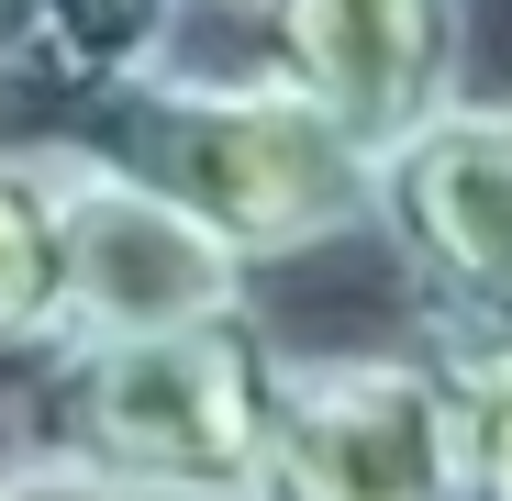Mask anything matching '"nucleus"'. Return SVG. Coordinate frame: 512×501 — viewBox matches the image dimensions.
Wrapping results in <instances>:
<instances>
[{
  "label": "nucleus",
  "mask_w": 512,
  "mask_h": 501,
  "mask_svg": "<svg viewBox=\"0 0 512 501\" xmlns=\"http://www.w3.org/2000/svg\"><path fill=\"white\" fill-rule=\"evenodd\" d=\"M268 379L279 346L245 301L145 334H67L34 357L23 446H56L145 501H223L268 479Z\"/></svg>",
  "instance_id": "nucleus-1"
},
{
  "label": "nucleus",
  "mask_w": 512,
  "mask_h": 501,
  "mask_svg": "<svg viewBox=\"0 0 512 501\" xmlns=\"http://www.w3.org/2000/svg\"><path fill=\"white\" fill-rule=\"evenodd\" d=\"M145 156L167 190H179L245 268L268 257H312V245L357 234L368 223V190H379V156L334 123L301 78L268 56V67H145L123 90Z\"/></svg>",
  "instance_id": "nucleus-2"
},
{
  "label": "nucleus",
  "mask_w": 512,
  "mask_h": 501,
  "mask_svg": "<svg viewBox=\"0 0 512 501\" xmlns=\"http://www.w3.org/2000/svg\"><path fill=\"white\" fill-rule=\"evenodd\" d=\"M368 223L457 379L512 368V101H446L379 156Z\"/></svg>",
  "instance_id": "nucleus-3"
},
{
  "label": "nucleus",
  "mask_w": 512,
  "mask_h": 501,
  "mask_svg": "<svg viewBox=\"0 0 512 501\" xmlns=\"http://www.w3.org/2000/svg\"><path fill=\"white\" fill-rule=\"evenodd\" d=\"M256 490L268 501H468V379L435 346L279 357Z\"/></svg>",
  "instance_id": "nucleus-4"
},
{
  "label": "nucleus",
  "mask_w": 512,
  "mask_h": 501,
  "mask_svg": "<svg viewBox=\"0 0 512 501\" xmlns=\"http://www.w3.org/2000/svg\"><path fill=\"white\" fill-rule=\"evenodd\" d=\"M56 223H67V301L78 334H145L245 301V257L134 156L56 145Z\"/></svg>",
  "instance_id": "nucleus-5"
},
{
  "label": "nucleus",
  "mask_w": 512,
  "mask_h": 501,
  "mask_svg": "<svg viewBox=\"0 0 512 501\" xmlns=\"http://www.w3.org/2000/svg\"><path fill=\"white\" fill-rule=\"evenodd\" d=\"M256 12H268L279 67L368 156H390L412 123L457 101V0H256Z\"/></svg>",
  "instance_id": "nucleus-6"
},
{
  "label": "nucleus",
  "mask_w": 512,
  "mask_h": 501,
  "mask_svg": "<svg viewBox=\"0 0 512 501\" xmlns=\"http://www.w3.org/2000/svg\"><path fill=\"white\" fill-rule=\"evenodd\" d=\"M78 334L67 301V223H56V145H0V357H56Z\"/></svg>",
  "instance_id": "nucleus-7"
},
{
  "label": "nucleus",
  "mask_w": 512,
  "mask_h": 501,
  "mask_svg": "<svg viewBox=\"0 0 512 501\" xmlns=\"http://www.w3.org/2000/svg\"><path fill=\"white\" fill-rule=\"evenodd\" d=\"M179 34V0H45L34 34V78L56 90H134Z\"/></svg>",
  "instance_id": "nucleus-8"
},
{
  "label": "nucleus",
  "mask_w": 512,
  "mask_h": 501,
  "mask_svg": "<svg viewBox=\"0 0 512 501\" xmlns=\"http://www.w3.org/2000/svg\"><path fill=\"white\" fill-rule=\"evenodd\" d=\"M468 501H512V368L468 379Z\"/></svg>",
  "instance_id": "nucleus-9"
},
{
  "label": "nucleus",
  "mask_w": 512,
  "mask_h": 501,
  "mask_svg": "<svg viewBox=\"0 0 512 501\" xmlns=\"http://www.w3.org/2000/svg\"><path fill=\"white\" fill-rule=\"evenodd\" d=\"M0 501H145V490L78 468V457H56V446H23V457H0Z\"/></svg>",
  "instance_id": "nucleus-10"
},
{
  "label": "nucleus",
  "mask_w": 512,
  "mask_h": 501,
  "mask_svg": "<svg viewBox=\"0 0 512 501\" xmlns=\"http://www.w3.org/2000/svg\"><path fill=\"white\" fill-rule=\"evenodd\" d=\"M34 34H45V0H0V78H34Z\"/></svg>",
  "instance_id": "nucleus-11"
},
{
  "label": "nucleus",
  "mask_w": 512,
  "mask_h": 501,
  "mask_svg": "<svg viewBox=\"0 0 512 501\" xmlns=\"http://www.w3.org/2000/svg\"><path fill=\"white\" fill-rule=\"evenodd\" d=\"M223 501H268V490H223Z\"/></svg>",
  "instance_id": "nucleus-12"
}]
</instances>
